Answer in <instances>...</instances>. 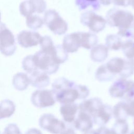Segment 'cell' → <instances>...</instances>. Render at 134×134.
I'll return each instance as SVG.
<instances>
[{
  "label": "cell",
  "mask_w": 134,
  "mask_h": 134,
  "mask_svg": "<svg viewBox=\"0 0 134 134\" xmlns=\"http://www.w3.org/2000/svg\"><path fill=\"white\" fill-rule=\"evenodd\" d=\"M56 101L60 104L73 103L76 99H81L78 84L65 77H59L52 84Z\"/></svg>",
  "instance_id": "cell-1"
},
{
  "label": "cell",
  "mask_w": 134,
  "mask_h": 134,
  "mask_svg": "<svg viewBox=\"0 0 134 134\" xmlns=\"http://www.w3.org/2000/svg\"><path fill=\"white\" fill-rule=\"evenodd\" d=\"M105 19L110 27H117L118 30H124L132 27L134 15L127 10L113 8L107 12Z\"/></svg>",
  "instance_id": "cell-2"
},
{
  "label": "cell",
  "mask_w": 134,
  "mask_h": 134,
  "mask_svg": "<svg viewBox=\"0 0 134 134\" xmlns=\"http://www.w3.org/2000/svg\"><path fill=\"white\" fill-rule=\"evenodd\" d=\"M110 95L126 100L134 98V81L127 79L119 78L115 81L109 89Z\"/></svg>",
  "instance_id": "cell-3"
},
{
  "label": "cell",
  "mask_w": 134,
  "mask_h": 134,
  "mask_svg": "<svg viewBox=\"0 0 134 134\" xmlns=\"http://www.w3.org/2000/svg\"><path fill=\"white\" fill-rule=\"evenodd\" d=\"M43 20L44 24L55 35H62L68 30V23L54 9L47 10Z\"/></svg>",
  "instance_id": "cell-4"
},
{
  "label": "cell",
  "mask_w": 134,
  "mask_h": 134,
  "mask_svg": "<svg viewBox=\"0 0 134 134\" xmlns=\"http://www.w3.org/2000/svg\"><path fill=\"white\" fill-rule=\"evenodd\" d=\"M108 70L115 76L127 79L134 73V65L128 60L115 57L109 60L106 64Z\"/></svg>",
  "instance_id": "cell-5"
},
{
  "label": "cell",
  "mask_w": 134,
  "mask_h": 134,
  "mask_svg": "<svg viewBox=\"0 0 134 134\" xmlns=\"http://www.w3.org/2000/svg\"><path fill=\"white\" fill-rule=\"evenodd\" d=\"M34 59L38 69L47 73H55L59 68L58 64L50 52L39 50L34 55Z\"/></svg>",
  "instance_id": "cell-6"
},
{
  "label": "cell",
  "mask_w": 134,
  "mask_h": 134,
  "mask_svg": "<svg viewBox=\"0 0 134 134\" xmlns=\"http://www.w3.org/2000/svg\"><path fill=\"white\" fill-rule=\"evenodd\" d=\"M80 21L94 33H98L103 30L107 24L104 18L93 10H87L82 13L80 16Z\"/></svg>",
  "instance_id": "cell-7"
},
{
  "label": "cell",
  "mask_w": 134,
  "mask_h": 134,
  "mask_svg": "<svg viewBox=\"0 0 134 134\" xmlns=\"http://www.w3.org/2000/svg\"><path fill=\"white\" fill-rule=\"evenodd\" d=\"M16 50L14 36L6 25L0 22V51L5 56L13 55Z\"/></svg>",
  "instance_id": "cell-8"
},
{
  "label": "cell",
  "mask_w": 134,
  "mask_h": 134,
  "mask_svg": "<svg viewBox=\"0 0 134 134\" xmlns=\"http://www.w3.org/2000/svg\"><path fill=\"white\" fill-rule=\"evenodd\" d=\"M40 127L52 134H60L66 128L65 124L52 114H44L39 120Z\"/></svg>",
  "instance_id": "cell-9"
},
{
  "label": "cell",
  "mask_w": 134,
  "mask_h": 134,
  "mask_svg": "<svg viewBox=\"0 0 134 134\" xmlns=\"http://www.w3.org/2000/svg\"><path fill=\"white\" fill-rule=\"evenodd\" d=\"M31 102L35 107L42 108L54 105L56 100L52 90H38L32 93Z\"/></svg>",
  "instance_id": "cell-10"
},
{
  "label": "cell",
  "mask_w": 134,
  "mask_h": 134,
  "mask_svg": "<svg viewBox=\"0 0 134 134\" xmlns=\"http://www.w3.org/2000/svg\"><path fill=\"white\" fill-rule=\"evenodd\" d=\"M41 38V35L34 31L23 30L17 36L18 43L25 48L37 46L40 43Z\"/></svg>",
  "instance_id": "cell-11"
},
{
  "label": "cell",
  "mask_w": 134,
  "mask_h": 134,
  "mask_svg": "<svg viewBox=\"0 0 134 134\" xmlns=\"http://www.w3.org/2000/svg\"><path fill=\"white\" fill-rule=\"evenodd\" d=\"M113 115V108L108 104H103L92 115L91 117L93 123L99 126H105L107 124Z\"/></svg>",
  "instance_id": "cell-12"
},
{
  "label": "cell",
  "mask_w": 134,
  "mask_h": 134,
  "mask_svg": "<svg viewBox=\"0 0 134 134\" xmlns=\"http://www.w3.org/2000/svg\"><path fill=\"white\" fill-rule=\"evenodd\" d=\"M73 124L76 129L83 132H86L91 130L94 124L90 115L81 111H79Z\"/></svg>",
  "instance_id": "cell-13"
},
{
  "label": "cell",
  "mask_w": 134,
  "mask_h": 134,
  "mask_svg": "<svg viewBox=\"0 0 134 134\" xmlns=\"http://www.w3.org/2000/svg\"><path fill=\"white\" fill-rule=\"evenodd\" d=\"M62 46L67 53L76 52L81 47L79 31L65 35L63 39Z\"/></svg>",
  "instance_id": "cell-14"
},
{
  "label": "cell",
  "mask_w": 134,
  "mask_h": 134,
  "mask_svg": "<svg viewBox=\"0 0 134 134\" xmlns=\"http://www.w3.org/2000/svg\"><path fill=\"white\" fill-rule=\"evenodd\" d=\"M29 80L30 84L32 86L39 89L48 86L50 81L48 74L39 70H37L30 74Z\"/></svg>",
  "instance_id": "cell-15"
},
{
  "label": "cell",
  "mask_w": 134,
  "mask_h": 134,
  "mask_svg": "<svg viewBox=\"0 0 134 134\" xmlns=\"http://www.w3.org/2000/svg\"><path fill=\"white\" fill-rule=\"evenodd\" d=\"M79 110V105L76 103L62 104L60 108L63 120L68 123L73 122Z\"/></svg>",
  "instance_id": "cell-16"
},
{
  "label": "cell",
  "mask_w": 134,
  "mask_h": 134,
  "mask_svg": "<svg viewBox=\"0 0 134 134\" xmlns=\"http://www.w3.org/2000/svg\"><path fill=\"white\" fill-rule=\"evenodd\" d=\"M103 104V103L100 98H91L82 101L79 105V110L88 114L91 117L95 110Z\"/></svg>",
  "instance_id": "cell-17"
},
{
  "label": "cell",
  "mask_w": 134,
  "mask_h": 134,
  "mask_svg": "<svg viewBox=\"0 0 134 134\" xmlns=\"http://www.w3.org/2000/svg\"><path fill=\"white\" fill-rule=\"evenodd\" d=\"M108 50V48L105 44L96 45L91 50L90 58L95 62H102L107 59Z\"/></svg>",
  "instance_id": "cell-18"
},
{
  "label": "cell",
  "mask_w": 134,
  "mask_h": 134,
  "mask_svg": "<svg viewBox=\"0 0 134 134\" xmlns=\"http://www.w3.org/2000/svg\"><path fill=\"white\" fill-rule=\"evenodd\" d=\"M81 47L86 49H91L97 45V36L93 33L89 32L79 31Z\"/></svg>",
  "instance_id": "cell-19"
},
{
  "label": "cell",
  "mask_w": 134,
  "mask_h": 134,
  "mask_svg": "<svg viewBox=\"0 0 134 134\" xmlns=\"http://www.w3.org/2000/svg\"><path fill=\"white\" fill-rule=\"evenodd\" d=\"M13 85L18 91H24L26 90L30 84L29 77L24 73H17L13 78Z\"/></svg>",
  "instance_id": "cell-20"
},
{
  "label": "cell",
  "mask_w": 134,
  "mask_h": 134,
  "mask_svg": "<svg viewBox=\"0 0 134 134\" xmlns=\"http://www.w3.org/2000/svg\"><path fill=\"white\" fill-rule=\"evenodd\" d=\"M16 106L14 103L8 99L0 102V119L12 116L15 111Z\"/></svg>",
  "instance_id": "cell-21"
},
{
  "label": "cell",
  "mask_w": 134,
  "mask_h": 134,
  "mask_svg": "<svg viewBox=\"0 0 134 134\" xmlns=\"http://www.w3.org/2000/svg\"><path fill=\"white\" fill-rule=\"evenodd\" d=\"M97 80L102 82H109L112 81L115 75L112 74L107 68L106 64L100 65L96 70L95 74Z\"/></svg>",
  "instance_id": "cell-22"
},
{
  "label": "cell",
  "mask_w": 134,
  "mask_h": 134,
  "mask_svg": "<svg viewBox=\"0 0 134 134\" xmlns=\"http://www.w3.org/2000/svg\"><path fill=\"white\" fill-rule=\"evenodd\" d=\"M123 43L121 38L117 35L109 34L105 38V45L112 50H118L121 49Z\"/></svg>",
  "instance_id": "cell-23"
},
{
  "label": "cell",
  "mask_w": 134,
  "mask_h": 134,
  "mask_svg": "<svg viewBox=\"0 0 134 134\" xmlns=\"http://www.w3.org/2000/svg\"><path fill=\"white\" fill-rule=\"evenodd\" d=\"M121 49L124 55L134 65V41L126 40L123 41Z\"/></svg>",
  "instance_id": "cell-24"
},
{
  "label": "cell",
  "mask_w": 134,
  "mask_h": 134,
  "mask_svg": "<svg viewBox=\"0 0 134 134\" xmlns=\"http://www.w3.org/2000/svg\"><path fill=\"white\" fill-rule=\"evenodd\" d=\"M51 55L55 61L59 65L64 63L68 59V53L63 49L62 45L60 44L55 46Z\"/></svg>",
  "instance_id": "cell-25"
},
{
  "label": "cell",
  "mask_w": 134,
  "mask_h": 134,
  "mask_svg": "<svg viewBox=\"0 0 134 134\" xmlns=\"http://www.w3.org/2000/svg\"><path fill=\"white\" fill-rule=\"evenodd\" d=\"M111 130L115 134H128L129 125L126 120L117 119L114 122Z\"/></svg>",
  "instance_id": "cell-26"
},
{
  "label": "cell",
  "mask_w": 134,
  "mask_h": 134,
  "mask_svg": "<svg viewBox=\"0 0 134 134\" xmlns=\"http://www.w3.org/2000/svg\"><path fill=\"white\" fill-rule=\"evenodd\" d=\"M26 25L30 29L37 30L41 28L44 24L43 20L37 15H31L26 17Z\"/></svg>",
  "instance_id": "cell-27"
},
{
  "label": "cell",
  "mask_w": 134,
  "mask_h": 134,
  "mask_svg": "<svg viewBox=\"0 0 134 134\" xmlns=\"http://www.w3.org/2000/svg\"><path fill=\"white\" fill-rule=\"evenodd\" d=\"M22 66L24 70L30 74L38 70L36 65L33 55H27L23 59Z\"/></svg>",
  "instance_id": "cell-28"
},
{
  "label": "cell",
  "mask_w": 134,
  "mask_h": 134,
  "mask_svg": "<svg viewBox=\"0 0 134 134\" xmlns=\"http://www.w3.org/2000/svg\"><path fill=\"white\" fill-rule=\"evenodd\" d=\"M32 13L38 14L43 13L47 8V4L44 0H28Z\"/></svg>",
  "instance_id": "cell-29"
},
{
  "label": "cell",
  "mask_w": 134,
  "mask_h": 134,
  "mask_svg": "<svg viewBox=\"0 0 134 134\" xmlns=\"http://www.w3.org/2000/svg\"><path fill=\"white\" fill-rule=\"evenodd\" d=\"M113 115L116 119L126 120L128 117L126 115L123 106V102L120 101L116 104L113 108Z\"/></svg>",
  "instance_id": "cell-30"
},
{
  "label": "cell",
  "mask_w": 134,
  "mask_h": 134,
  "mask_svg": "<svg viewBox=\"0 0 134 134\" xmlns=\"http://www.w3.org/2000/svg\"><path fill=\"white\" fill-rule=\"evenodd\" d=\"M122 102L124 108L127 116L134 117V98Z\"/></svg>",
  "instance_id": "cell-31"
},
{
  "label": "cell",
  "mask_w": 134,
  "mask_h": 134,
  "mask_svg": "<svg viewBox=\"0 0 134 134\" xmlns=\"http://www.w3.org/2000/svg\"><path fill=\"white\" fill-rule=\"evenodd\" d=\"M39 43L40 45L41 50L44 51L48 50L54 46L51 38L48 36H44L42 37Z\"/></svg>",
  "instance_id": "cell-32"
},
{
  "label": "cell",
  "mask_w": 134,
  "mask_h": 134,
  "mask_svg": "<svg viewBox=\"0 0 134 134\" xmlns=\"http://www.w3.org/2000/svg\"><path fill=\"white\" fill-rule=\"evenodd\" d=\"M3 134H22V133L16 124L11 123L5 127Z\"/></svg>",
  "instance_id": "cell-33"
},
{
  "label": "cell",
  "mask_w": 134,
  "mask_h": 134,
  "mask_svg": "<svg viewBox=\"0 0 134 134\" xmlns=\"http://www.w3.org/2000/svg\"><path fill=\"white\" fill-rule=\"evenodd\" d=\"M117 35L120 38L124 37L128 38V40L134 39V31L131 30V28L124 30H118Z\"/></svg>",
  "instance_id": "cell-34"
},
{
  "label": "cell",
  "mask_w": 134,
  "mask_h": 134,
  "mask_svg": "<svg viewBox=\"0 0 134 134\" xmlns=\"http://www.w3.org/2000/svg\"><path fill=\"white\" fill-rule=\"evenodd\" d=\"M113 3L116 6L127 7L131 5L132 0H113Z\"/></svg>",
  "instance_id": "cell-35"
},
{
  "label": "cell",
  "mask_w": 134,
  "mask_h": 134,
  "mask_svg": "<svg viewBox=\"0 0 134 134\" xmlns=\"http://www.w3.org/2000/svg\"><path fill=\"white\" fill-rule=\"evenodd\" d=\"M96 130L97 134H115L111 129L107 128L105 126H100Z\"/></svg>",
  "instance_id": "cell-36"
},
{
  "label": "cell",
  "mask_w": 134,
  "mask_h": 134,
  "mask_svg": "<svg viewBox=\"0 0 134 134\" xmlns=\"http://www.w3.org/2000/svg\"><path fill=\"white\" fill-rule=\"evenodd\" d=\"M86 2L88 3L92 6V8L94 10H97L100 7V3L98 0H84Z\"/></svg>",
  "instance_id": "cell-37"
},
{
  "label": "cell",
  "mask_w": 134,
  "mask_h": 134,
  "mask_svg": "<svg viewBox=\"0 0 134 134\" xmlns=\"http://www.w3.org/2000/svg\"><path fill=\"white\" fill-rule=\"evenodd\" d=\"M25 134H43V133L39 129L32 128L28 129L25 132Z\"/></svg>",
  "instance_id": "cell-38"
},
{
  "label": "cell",
  "mask_w": 134,
  "mask_h": 134,
  "mask_svg": "<svg viewBox=\"0 0 134 134\" xmlns=\"http://www.w3.org/2000/svg\"><path fill=\"white\" fill-rule=\"evenodd\" d=\"M60 134H76L75 131L71 128H66Z\"/></svg>",
  "instance_id": "cell-39"
},
{
  "label": "cell",
  "mask_w": 134,
  "mask_h": 134,
  "mask_svg": "<svg viewBox=\"0 0 134 134\" xmlns=\"http://www.w3.org/2000/svg\"><path fill=\"white\" fill-rule=\"evenodd\" d=\"M100 4H102L103 5L107 6L111 4V3H113V0H98Z\"/></svg>",
  "instance_id": "cell-40"
},
{
  "label": "cell",
  "mask_w": 134,
  "mask_h": 134,
  "mask_svg": "<svg viewBox=\"0 0 134 134\" xmlns=\"http://www.w3.org/2000/svg\"><path fill=\"white\" fill-rule=\"evenodd\" d=\"M83 134H97V132L96 130H90L86 132H84Z\"/></svg>",
  "instance_id": "cell-41"
},
{
  "label": "cell",
  "mask_w": 134,
  "mask_h": 134,
  "mask_svg": "<svg viewBox=\"0 0 134 134\" xmlns=\"http://www.w3.org/2000/svg\"><path fill=\"white\" fill-rule=\"evenodd\" d=\"M131 5L132 6L133 8H134V0H132V3H131Z\"/></svg>",
  "instance_id": "cell-42"
},
{
  "label": "cell",
  "mask_w": 134,
  "mask_h": 134,
  "mask_svg": "<svg viewBox=\"0 0 134 134\" xmlns=\"http://www.w3.org/2000/svg\"><path fill=\"white\" fill-rule=\"evenodd\" d=\"M129 134H134V130H132V131L130 132V133H129Z\"/></svg>",
  "instance_id": "cell-43"
},
{
  "label": "cell",
  "mask_w": 134,
  "mask_h": 134,
  "mask_svg": "<svg viewBox=\"0 0 134 134\" xmlns=\"http://www.w3.org/2000/svg\"><path fill=\"white\" fill-rule=\"evenodd\" d=\"M132 27L133 28V29H134V21H133V25H132Z\"/></svg>",
  "instance_id": "cell-44"
},
{
  "label": "cell",
  "mask_w": 134,
  "mask_h": 134,
  "mask_svg": "<svg viewBox=\"0 0 134 134\" xmlns=\"http://www.w3.org/2000/svg\"><path fill=\"white\" fill-rule=\"evenodd\" d=\"M1 12H0V22H1Z\"/></svg>",
  "instance_id": "cell-45"
},
{
  "label": "cell",
  "mask_w": 134,
  "mask_h": 134,
  "mask_svg": "<svg viewBox=\"0 0 134 134\" xmlns=\"http://www.w3.org/2000/svg\"><path fill=\"white\" fill-rule=\"evenodd\" d=\"M133 125H134V120H133Z\"/></svg>",
  "instance_id": "cell-46"
},
{
  "label": "cell",
  "mask_w": 134,
  "mask_h": 134,
  "mask_svg": "<svg viewBox=\"0 0 134 134\" xmlns=\"http://www.w3.org/2000/svg\"><path fill=\"white\" fill-rule=\"evenodd\" d=\"M0 134H1V133H0Z\"/></svg>",
  "instance_id": "cell-47"
}]
</instances>
